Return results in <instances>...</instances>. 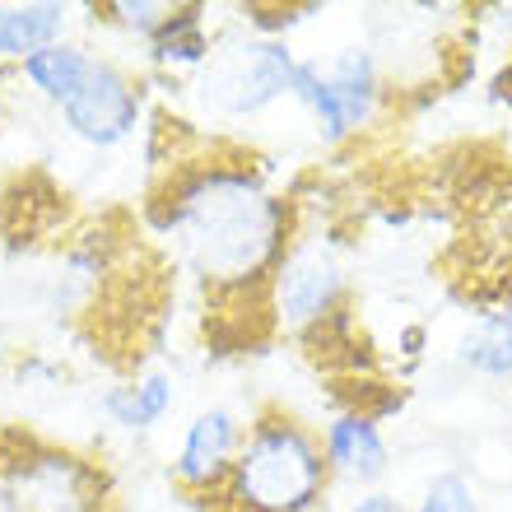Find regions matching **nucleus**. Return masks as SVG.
Returning <instances> with one entry per match:
<instances>
[{
  "instance_id": "nucleus-1",
  "label": "nucleus",
  "mask_w": 512,
  "mask_h": 512,
  "mask_svg": "<svg viewBox=\"0 0 512 512\" xmlns=\"http://www.w3.org/2000/svg\"><path fill=\"white\" fill-rule=\"evenodd\" d=\"M154 224L173 238L191 280L219 298H256L266 312V284L298 238L294 205L266 187V177L229 159L173 168L154 201Z\"/></svg>"
},
{
  "instance_id": "nucleus-2",
  "label": "nucleus",
  "mask_w": 512,
  "mask_h": 512,
  "mask_svg": "<svg viewBox=\"0 0 512 512\" xmlns=\"http://www.w3.org/2000/svg\"><path fill=\"white\" fill-rule=\"evenodd\" d=\"M331 489V461L289 415H261L243 433L238 461L215 499L229 512H317Z\"/></svg>"
},
{
  "instance_id": "nucleus-3",
  "label": "nucleus",
  "mask_w": 512,
  "mask_h": 512,
  "mask_svg": "<svg viewBox=\"0 0 512 512\" xmlns=\"http://www.w3.org/2000/svg\"><path fill=\"white\" fill-rule=\"evenodd\" d=\"M294 98L303 103V112L312 117V126H317L326 145H340L354 131H364L373 122V112H378L382 98L378 61L359 42L336 47L326 56H308L294 70Z\"/></svg>"
},
{
  "instance_id": "nucleus-4",
  "label": "nucleus",
  "mask_w": 512,
  "mask_h": 512,
  "mask_svg": "<svg viewBox=\"0 0 512 512\" xmlns=\"http://www.w3.org/2000/svg\"><path fill=\"white\" fill-rule=\"evenodd\" d=\"M294 70L298 56L280 38H229L219 42L210 61L201 66V103L229 122H243L280 103L284 94L294 98Z\"/></svg>"
},
{
  "instance_id": "nucleus-5",
  "label": "nucleus",
  "mask_w": 512,
  "mask_h": 512,
  "mask_svg": "<svg viewBox=\"0 0 512 512\" xmlns=\"http://www.w3.org/2000/svg\"><path fill=\"white\" fill-rule=\"evenodd\" d=\"M340 298H345V266H340L336 247L322 233H298L266 284L270 322L289 336H303L336 317Z\"/></svg>"
},
{
  "instance_id": "nucleus-6",
  "label": "nucleus",
  "mask_w": 512,
  "mask_h": 512,
  "mask_svg": "<svg viewBox=\"0 0 512 512\" xmlns=\"http://www.w3.org/2000/svg\"><path fill=\"white\" fill-rule=\"evenodd\" d=\"M103 480L70 452L33 447L0 461V512H98Z\"/></svg>"
},
{
  "instance_id": "nucleus-7",
  "label": "nucleus",
  "mask_w": 512,
  "mask_h": 512,
  "mask_svg": "<svg viewBox=\"0 0 512 512\" xmlns=\"http://www.w3.org/2000/svg\"><path fill=\"white\" fill-rule=\"evenodd\" d=\"M56 112H61V122L80 140H89L98 149H112L122 140H131L135 126H140V89H135V80L117 61L89 56L80 84L70 89L66 103Z\"/></svg>"
},
{
  "instance_id": "nucleus-8",
  "label": "nucleus",
  "mask_w": 512,
  "mask_h": 512,
  "mask_svg": "<svg viewBox=\"0 0 512 512\" xmlns=\"http://www.w3.org/2000/svg\"><path fill=\"white\" fill-rule=\"evenodd\" d=\"M243 424L233 410L215 405V410H201L182 429V447H177L173 475L177 485H187L191 494H210L215 499L224 480H229L233 461H238V447H243Z\"/></svg>"
},
{
  "instance_id": "nucleus-9",
  "label": "nucleus",
  "mask_w": 512,
  "mask_h": 512,
  "mask_svg": "<svg viewBox=\"0 0 512 512\" xmlns=\"http://www.w3.org/2000/svg\"><path fill=\"white\" fill-rule=\"evenodd\" d=\"M326 461H331V475H345L354 485H373L387 475V438L378 429V415L368 410H345L326 424L322 433Z\"/></svg>"
},
{
  "instance_id": "nucleus-10",
  "label": "nucleus",
  "mask_w": 512,
  "mask_h": 512,
  "mask_svg": "<svg viewBox=\"0 0 512 512\" xmlns=\"http://www.w3.org/2000/svg\"><path fill=\"white\" fill-rule=\"evenodd\" d=\"M66 5H0V61H28L33 52L61 42Z\"/></svg>"
},
{
  "instance_id": "nucleus-11",
  "label": "nucleus",
  "mask_w": 512,
  "mask_h": 512,
  "mask_svg": "<svg viewBox=\"0 0 512 512\" xmlns=\"http://www.w3.org/2000/svg\"><path fill=\"white\" fill-rule=\"evenodd\" d=\"M89 56L80 42H52V47H42V52H33L28 61H19V75H24L33 89H38L52 108H61L66 103V94L80 84L84 66H89Z\"/></svg>"
},
{
  "instance_id": "nucleus-12",
  "label": "nucleus",
  "mask_w": 512,
  "mask_h": 512,
  "mask_svg": "<svg viewBox=\"0 0 512 512\" xmlns=\"http://www.w3.org/2000/svg\"><path fill=\"white\" fill-rule=\"evenodd\" d=\"M461 364L499 382L512 378V312L503 303L475 317V331L461 340Z\"/></svg>"
},
{
  "instance_id": "nucleus-13",
  "label": "nucleus",
  "mask_w": 512,
  "mask_h": 512,
  "mask_svg": "<svg viewBox=\"0 0 512 512\" xmlns=\"http://www.w3.org/2000/svg\"><path fill=\"white\" fill-rule=\"evenodd\" d=\"M103 410H108L122 429H154V424L173 410V378L145 373V378L126 382V387H112L108 396H103Z\"/></svg>"
},
{
  "instance_id": "nucleus-14",
  "label": "nucleus",
  "mask_w": 512,
  "mask_h": 512,
  "mask_svg": "<svg viewBox=\"0 0 512 512\" xmlns=\"http://www.w3.org/2000/svg\"><path fill=\"white\" fill-rule=\"evenodd\" d=\"M415 512H480V494L461 471H443L429 480Z\"/></svg>"
},
{
  "instance_id": "nucleus-15",
  "label": "nucleus",
  "mask_w": 512,
  "mask_h": 512,
  "mask_svg": "<svg viewBox=\"0 0 512 512\" xmlns=\"http://www.w3.org/2000/svg\"><path fill=\"white\" fill-rule=\"evenodd\" d=\"M108 19L112 24H122L126 33H140V38H154L168 19H173V5H159V0H140V5H131V0H117V5H108Z\"/></svg>"
},
{
  "instance_id": "nucleus-16",
  "label": "nucleus",
  "mask_w": 512,
  "mask_h": 512,
  "mask_svg": "<svg viewBox=\"0 0 512 512\" xmlns=\"http://www.w3.org/2000/svg\"><path fill=\"white\" fill-rule=\"evenodd\" d=\"M345 512H405V508L391 494H364V499H354Z\"/></svg>"
},
{
  "instance_id": "nucleus-17",
  "label": "nucleus",
  "mask_w": 512,
  "mask_h": 512,
  "mask_svg": "<svg viewBox=\"0 0 512 512\" xmlns=\"http://www.w3.org/2000/svg\"><path fill=\"white\" fill-rule=\"evenodd\" d=\"M503 308H508V312H512V284H508V294H503Z\"/></svg>"
}]
</instances>
